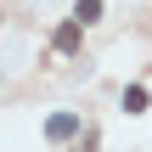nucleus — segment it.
<instances>
[{"mask_svg":"<svg viewBox=\"0 0 152 152\" xmlns=\"http://www.w3.org/2000/svg\"><path fill=\"white\" fill-rule=\"evenodd\" d=\"M124 107H130V113H147V90L130 85V90H124Z\"/></svg>","mask_w":152,"mask_h":152,"instance_id":"20e7f679","label":"nucleus"},{"mask_svg":"<svg viewBox=\"0 0 152 152\" xmlns=\"http://www.w3.org/2000/svg\"><path fill=\"white\" fill-rule=\"evenodd\" d=\"M56 51H62V56L79 51V23H62V28H56Z\"/></svg>","mask_w":152,"mask_h":152,"instance_id":"f03ea898","label":"nucleus"},{"mask_svg":"<svg viewBox=\"0 0 152 152\" xmlns=\"http://www.w3.org/2000/svg\"><path fill=\"white\" fill-rule=\"evenodd\" d=\"M73 130H79V118H73V113H51V124H45V135H51V141H68Z\"/></svg>","mask_w":152,"mask_h":152,"instance_id":"f257e3e1","label":"nucleus"},{"mask_svg":"<svg viewBox=\"0 0 152 152\" xmlns=\"http://www.w3.org/2000/svg\"><path fill=\"white\" fill-rule=\"evenodd\" d=\"M96 17H102V0H79L73 6V23H96Z\"/></svg>","mask_w":152,"mask_h":152,"instance_id":"7ed1b4c3","label":"nucleus"}]
</instances>
